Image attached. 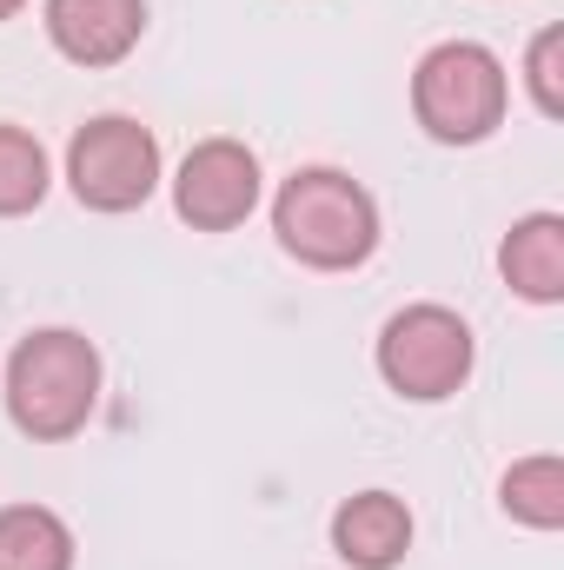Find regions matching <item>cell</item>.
I'll return each instance as SVG.
<instances>
[{
	"label": "cell",
	"instance_id": "8",
	"mask_svg": "<svg viewBox=\"0 0 564 570\" xmlns=\"http://www.w3.org/2000/svg\"><path fill=\"white\" fill-rule=\"evenodd\" d=\"M332 551L352 570H399L412 551V511L392 491H352L332 511Z\"/></svg>",
	"mask_w": 564,
	"mask_h": 570
},
{
	"label": "cell",
	"instance_id": "11",
	"mask_svg": "<svg viewBox=\"0 0 564 570\" xmlns=\"http://www.w3.org/2000/svg\"><path fill=\"white\" fill-rule=\"evenodd\" d=\"M498 504H505V518H518L532 531H558L564 524V458H552V451L518 458L498 478Z\"/></svg>",
	"mask_w": 564,
	"mask_h": 570
},
{
	"label": "cell",
	"instance_id": "3",
	"mask_svg": "<svg viewBox=\"0 0 564 570\" xmlns=\"http://www.w3.org/2000/svg\"><path fill=\"white\" fill-rule=\"evenodd\" d=\"M512 80L505 60L478 40H438L412 67V120L438 146H485L505 127Z\"/></svg>",
	"mask_w": 564,
	"mask_h": 570
},
{
	"label": "cell",
	"instance_id": "5",
	"mask_svg": "<svg viewBox=\"0 0 564 570\" xmlns=\"http://www.w3.org/2000/svg\"><path fill=\"white\" fill-rule=\"evenodd\" d=\"M67 186L87 213H140L159 193V140L134 114H94L67 140Z\"/></svg>",
	"mask_w": 564,
	"mask_h": 570
},
{
	"label": "cell",
	"instance_id": "13",
	"mask_svg": "<svg viewBox=\"0 0 564 570\" xmlns=\"http://www.w3.org/2000/svg\"><path fill=\"white\" fill-rule=\"evenodd\" d=\"M525 87L545 120H564V27H538L525 47Z\"/></svg>",
	"mask_w": 564,
	"mask_h": 570
},
{
	"label": "cell",
	"instance_id": "14",
	"mask_svg": "<svg viewBox=\"0 0 564 570\" xmlns=\"http://www.w3.org/2000/svg\"><path fill=\"white\" fill-rule=\"evenodd\" d=\"M20 7H27V0H0V20H13V13H20Z\"/></svg>",
	"mask_w": 564,
	"mask_h": 570
},
{
	"label": "cell",
	"instance_id": "4",
	"mask_svg": "<svg viewBox=\"0 0 564 570\" xmlns=\"http://www.w3.org/2000/svg\"><path fill=\"white\" fill-rule=\"evenodd\" d=\"M379 379L399 392V399H412V405H438V399H451L465 379H471V365H478V338H471V325L451 312V305H399L386 325H379Z\"/></svg>",
	"mask_w": 564,
	"mask_h": 570
},
{
	"label": "cell",
	"instance_id": "6",
	"mask_svg": "<svg viewBox=\"0 0 564 570\" xmlns=\"http://www.w3.org/2000/svg\"><path fill=\"white\" fill-rule=\"evenodd\" d=\"M260 193H266L260 153L246 140H226V134L200 140L179 159V173H173V213L193 233H233V226H246L253 206H260Z\"/></svg>",
	"mask_w": 564,
	"mask_h": 570
},
{
	"label": "cell",
	"instance_id": "7",
	"mask_svg": "<svg viewBox=\"0 0 564 570\" xmlns=\"http://www.w3.org/2000/svg\"><path fill=\"white\" fill-rule=\"evenodd\" d=\"M47 40L74 67H120L146 33V0H47Z\"/></svg>",
	"mask_w": 564,
	"mask_h": 570
},
{
	"label": "cell",
	"instance_id": "2",
	"mask_svg": "<svg viewBox=\"0 0 564 570\" xmlns=\"http://www.w3.org/2000/svg\"><path fill=\"white\" fill-rule=\"evenodd\" d=\"M273 233L305 273H352L379 253V199L339 166H299L273 193Z\"/></svg>",
	"mask_w": 564,
	"mask_h": 570
},
{
	"label": "cell",
	"instance_id": "9",
	"mask_svg": "<svg viewBox=\"0 0 564 570\" xmlns=\"http://www.w3.org/2000/svg\"><path fill=\"white\" fill-rule=\"evenodd\" d=\"M498 273L525 305H558L564 298V213H525L498 239Z\"/></svg>",
	"mask_w": 564,
	"mask_h": 570
},
{
	"label": "cell",
	"instance_id": "1",
	"mask_svg": "<svg viewBox=\"0 0 564 570\" xmlns=\"http://www.w3.org/2000/svg\"><path fill=\"white\" fill-rule=\"evenodd\" d=\"M7 419L13 431H27L33 444H67L80 438L94 405H100V345L74 325H47L27 332L7 358Z\"/></svg>",
	"mask_w": 564,
	"mask_h": 570
},
{
	"label": "cell",
	"instance_id": "12",
	"mask_svg": "<svg viewBox=\"0 0 564 570\" xmlns=\"http://www.w3.org/2000/svg\"><path fill=\"white\" fill-rule=\"evenodd\" d=\"M54 186V166H47V146L33 140L27 127L0 120V219H20L47 199Z\"/></svg>",
	"mask_w": 564,
	"mask_h": 570
},
{
	"label": "cell",
	"instance_id": "10",
	"mask_svg": "<svg viewBox=\"0 0 564 570\" xmlns=\"http://www.w3.org/2000/svg\"><path fill=\"white\" fill-rule=\"evenodd\" d=\"M74 531L47 504H0V570H74Z\"/></svg>",
	"mask_w": 564,
	"mask_h": 570
}]
</instances>
